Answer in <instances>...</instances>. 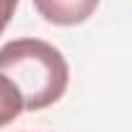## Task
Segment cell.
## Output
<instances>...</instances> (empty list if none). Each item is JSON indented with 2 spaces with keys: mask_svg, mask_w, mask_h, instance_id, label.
I'll return each mask as SVG.
<instances>
[{
  "mask_svg": "<svg viewBox=\"0 0 132 132\" xmlns=\"http://www.w3.org/2000/svg\"><path fill=\"white\" fill-rule=\"evenodd\" d=\"M21 111H26V101H23L21 88L5 73H0V127L18 119Z\"/></svg>",
  "mask_w": 132,
  "mask_h": 132,
  "instance_id": "3957f363",
  "label": "cell"
},
{
  "mask_svg": "<svg viewBox=\"0 0 132 132\" xmlns=\"http://www.w3.org/2000/svg\"><path fill=\"white\" fill-rule=\"evenodd\" d=\"M18 5V0H0V23L8 26V21L13 18V11Z\"/></svg>",
  "mask_w": 132,
  "mask_h": 132,
  "instance_id": "277c9868",
  "label": "cell"
},
{
  "mask_svg": "<svg viewBox=\"0 0 132 132\" xmlns=\"http://www.w3.org/2000/svg\"><path fill=\"white\" fill-rule=\"evenodd\" d=\"M34 8L54 26H78L96 13L98 0H34Z\"/></svg>",
  "mask_w": 132,
  "mask_h": 132,
  "instance_id": "7a4b0ae2",
  "label": "cell"
},
{
  "mask_svg": "<svg viewBox=\"0 0 132 132\" xmlns=\"http://www.w3.org/2000/svg\"><path fill=\"white\" fill-rule=\"evenodd\" d=\"M0 73L23 93L26 111H42L57 104L70 83V68L62 52L44 39H13L0 47Z\"/></svg>",
  "mask_w": 132,
  "mask_h": 132,
  "instance_id": "6da1fadb",
  "label": "cell"
},
{
  "mask_svg": "<svg viewBox=\"0 0 132 132\" xmlns=\"http://www.w3.org/2000/svg\"><path fill=\"white\" fill-rule=\"evenodd\" d=\"M3 29H5V26H3V23H0V34H3Z\"/></svg>",
  "mask_w": 132,
  "mask_h": 132,
  "instance_id": "5b68a950",
  "label": "cell"
}]
</instances>
